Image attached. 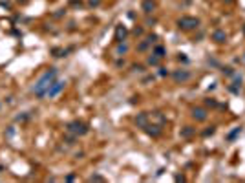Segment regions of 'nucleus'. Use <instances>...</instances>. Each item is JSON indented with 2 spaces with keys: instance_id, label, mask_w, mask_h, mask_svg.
<instances>
[{
  "instance_id": "393cba45",
  "label": "nucleus",
  "mask_w": 245,
  "mask_h": 183,
  "mask_svg": "<svg viewBox=\"0 0 245 183\" xmlns=\"http://www.w3.org/2000/svg\"><path fill=\"white\" fill-rule=\"evenodd\" d=\"M209 64H212V66H219V62H218L216 59H209Z\"/></svg>"
},
{
  "instance_id": "ddd939ff",
  "label": "nucleus",
  "mask_w": 245,
  "mask_h": 183,
  "mask_svg": "<svg viewBox=\"0 0 245 183\" xmlns=\"http://www.w3.org/2000/svg\"><path fill=\"white\" fill-rule=\"evenodd\" d=\"M152 55H158L159 59H163L165 55H167V50L163 48V46H155V48H154V53Z\"/></svg>"
},
{
  "instance_id": "7ed1b4c3",
  "label": "nucleus",
  "mask_w": 245,
  "mask_h": 183,
  "mask_svg": "<svg viewBox=\"0 0 245 183\" xmlns=\"http://www.w3.org/2000/svg\"><path fill=\"white\" fill-rule=\"evenodd\" d=\"M64 86H66V81H53V84L50 86V90H48V94H46V97H50V99H53V97H57L60 92L64 90Z\"/></svg>"
},
{
  "instance_id": "1a4fd4ad",
  "label": "nucleus",
  "mask_w": 245,
  "mask_h": 183,
  "mask_svg": "<svg viewBox=\"0 0 245 183\" xmlns=\"http://www.w3.org/2000/svg\"><path fill=\"white\" fill-rule=\"evenodd\" d=\"M126 33H128V31H126V28H124L123 24H119V26L115 28V40H117V42H123V40H124V37H126Z\"/></svg>"
},
{
  "instance_id": "f8f14e48",
  "label": "nucleus",
  "mask_w": 245,
  "mask_h": 183,
  "mask_svg": "<svg viewBox=\"0 0 245 183\" xmlns=\"http://www.w3.org/2000/svg\"><path fill=\"white\" fill-rule=\"evenodd\" d=\"M241 130H243L241 126H236V128H234L232 132H229V134H227V139H229V141H232V139H236V137H238V135L241 134Z\"/></svg>"
},
{
  "instance_id": "2eb2a0df",
  "label": "nucleus",
  "mask_w": 245,
  "mask_h": 183,
  "mask_svg": "<svg viewBox=\"0 0 245 183\" xmlns=\"http://www.w3.org/2000/svg\"><path fill=\"white\" fill-rule=\"evenodd\" d=\"M221 72H223L227 77H232L236 72H234V68H231V66H223V68H221Z\"/></svg>"
},
{
  "instance_id": "412c9836",
  "label": "nucleus",
  "mask_w": 245,
  "mask_h": 183,
  "mask_svg": "<svg viewBox=\"0 0 245 183\" xmlns=\"http://www.w3.org/2000/svg\"><path fill=\"white\" fill-rule=\"evenodd\" d=\"M158 75H159V77H165V75H168V70H167V68H159Z\"/></svg>"
},
{
  "instance_id": "5701e85b",
  "label": "nucleus",
  "mask_w": 245,
  "mask_h": 183,
  "mask_svg": "<svg viewBox=\"0 0 245 183\" xmlns=\"http://www.w3.org/2000/svg\"><path fill=\"white\" fill-rule=\"evenodd\" d=\"M146 40H148L150 44H154L155 40H158V37H155V35H148V37H146Z\"/></svg>"
},
{
  "instance_id": "dca6fc26",
  "label": "nucleus",
  "mask_w": 245,
  "mask_h": 183,
  "mask_svg": "<svg viewBox=\"0 0 245 183\" xmlns=\"http://www.w3.org/2000/svg\"><path fill=\"white\" fill-rule=\"evenodd\" d=\"M126 51H128V46H126V44H121V42H119V46H117L115 53H117V55H123V53H126Z\"/></svg>"
},
{
  "instance_id": "aec40b11",
  "label": "nucleus",
  "mask_w": 245,
  "mask_h": 183,
  "mask_svg": "<svg viewBox=\"0 0 245 183\" xmlns=\"http://www.w3.org/2000/svg\"><path fill=\"white\" fill-rule=\"evenodd\" d=\"M158 62H159V57H158V55H155V57H148V64L155 66V64H158Z\"/></svg>"
},
{
  "instance_id": "a878e982",
  "label": "nucleus",
  "mask_w": 245,
  "mask_h": 183,
  "mask_svg": "<svg viewBox=\"0 0 245 183\" xmlns=\"http://www.w3.org/2000/svg\"><path fill=\"white\" fill-rule=\"evenodd\" d=\"M90 4H92V6H99V4H101V0H90Z\"/></svg>"
},
{
  "instance_id": "6e6552de",
  "label": "nucleus",
  "mask_w": 245,
  "mask_h": 183,
  "mask_svg": "<svg viewBox=\"0 0 245 183\" xmlns=\"http://www.w3.org/2000/svg\"><path fill=\"white\" fill-rule=\"evenodd\" d=\"M212 40H216L218 44H223V42L227 40V33H225L223 29H216V31L212 33Z\"/></svg>"
},
{
  "instance_id": "b1692460",
  "label": "nucleus",
  "mask_w": 245,
  "mask_h": 183,
  "mask_svg": "<svg viewBox=\"0 0 245 183\" xmlns=\"http://www.w3.org/2000/svg\"><path fill=\"white\" fill-rule=\"evenodd\" d=\"M132 68H133L136 72H143V66H141V64H136V66H132Z\"/></svg>"
},
{
  "instance_id": "4be33fe9",
  "label": "nucleus",
  "mask_w": 245,
  "mask_h": 183,
  "mask_svg": "<svg viewBox=\"0 0 245 183\" xmlns=\"http://www.w3.org/2000/svg\"><path fill=\"white\" fill-rule=\"evenodd\" d=\"M90 181H104V178H103V176H99V174H95V176H92V178H90Z\"/></svg>"
},
{
  "instance_id": "cd10ccee",
  "label": "nucleus",
  "mask_w": 245,
  "mask_h": 183,
  "mask_svg": "<svg viewBox=\"0 0 245 183\" xmlns=\"http://www.w3.org/2000/svg\"><path fill=\"white\" fill-rule=\"evenodd\" d=\"M179 60H183V62H187V60H188V59H187V57H185V55H183V53H181V55H179Z\"/></svg>"
},
{
  "instance_id": "f257e3e1",
  "label": "nucleus",
  "mask_w": 245,
  "mask_h": 183,
  "mask_svg": "<svg viewBox=\"0 0 245 183\" xmlns=\"http://www.w3.org/2000/svg\"><path fill=\"white\" fill-rule=\"evenodd\" d=\"M55 79H57V70H55V68H50V70H46V72L40 75V79L35 82V86H33V94H35L37 97H46L48 90H50V86L53 84Z\"/></svg>"
},
{
  "instance_id": "bb28decb",
  "label": "nucleus",
  "mask_w": 245,
  "mask_h": 183,
  "mask_svg": "<svg viewBox=\"0 0 245 183\" xmlns=\"http://www.w3.org/2000/svg\"><path fill=\"white\" fill-rule=\"evenodd\" d=\"M133 33H136V35H141V33H143V29H141V28H136V29H133Z\"/></svg>"
},
{
  "instance_id": "0eeeda50",
  "label": "nucleus",
  "mask_w": 245,
  "mask_h": 183,
  "mask_svg": "<svg viewBox=\"0 0 245 183\" xmlns=\"http://www.w3.org/2000/svg\"><path fill=\"white\" fill-rule=\"evenodd\" d=\"M145 130H146V134H148V135H152V137H159V135H161V132H163V128H161L159 125H146V126H145Z\"/></svg>"
},
{
  "instance_id": "f3484780",
  "label": "nucleus",
  "mask_w": 245,
  "mask_h": 183,
  "mask_svg": "<svg viewBox=\"0 0 245 183\" xmlns=\"http://www.w3.org/2000/svg\"><path fill=\"white\" fill-rule=\"evenodd\" d=\"M214 132H216V126H209L207 130H203V132H201V135H203V137H209V135H212Z\"/></svg>"
},
{
  "instance_id": "423d86ee",
  "label": "nucleus",
  "mask_w": 245,
  "mask_h": 183,
  "mask_svg": "<svg viewBox=\"0 0 245 183\" xmlns=\"http://www.w3.org/2000/svg\"><path fill=\"white\" fill-rule=\"evenodd\" d=\"M192 117H194L196 121H207L209 113H207V110H205V108L196 106V108H192Z\"/></svg>"
},
{
  "instance_id": "f03ea898",
  "label": "nucleus",
  "mask_w": 245,
  "mask_h": 183,
  "mask_svg": "<svg viewBox=\"0 0 245 183\" xmlns=\"http://www.w3.org/2000/svg\"><path fill=\"white\" fill-rule=\"evenodd\" d=\"M177 28L185 29V31L196 29V28H199V18H196V17H181L177 20Z\"/></svg>"
},
{
  "instance_id": "39448f33",
  "label": "nucleus",
  "mask_w": 245,
  "mask_h": 183,
  "mask_svg": "<svg viewBox=\"0 0 245 183\" xmlns=\"http://www.w3.org/2000/svg\"><path fill=\"white\" fill-rule=\"evenodd\" d=\"M172 77H174L176 82H187V81L190 79V72H188V70H176V72L172 73Z\"/></svg>"
},
{
  "instance_id": "a211bd4d",
  "label": "nucleus",
  "mask_w": 245,
  "mask_h": 183,
  "mask_svg": "<svg viewBox=\"0 0 245 183\" xmlns=\"http://www.w3.org/2000/svg\"><path fill=\"white\" fill-rule=\"evenodd\" d=\"M205 104H207V106H210V108H216V106H218V101H216V99H212V97H209V99H205Z\"/></svg>"
},
{
  "instance_id": "6ab92c4d",
  "label": "nucleus",
  "mask_w": 245,
  "mask_h": 183,
  "mask_svg": "<svg viewBox=\"0 0 245 183\" xmlns=\"http://www.w3.org/2000/svg\"><path fill=\"white\" fill-rule=\"evenodd\" d=\"M148 46H150V42H148V40H145V42H141V44L137 46V50H139V51H145Z\"/></svg>"
},
{
  "instance_id": "c85d7f7f",
  "label": "nucleus",
  "mask_w": 245,
  "mask_h": 183,
  "mask_svg": "<svg viewBox=\"0 0 245 183\" xmlns=\"http://www.w3.org/2000/svg\"><path fill=\"white\" fill-rule=\"evenodd\" d=\"M225 2H227V4H229V2H232V0H225Z\"/></svg>"
},
{
  "instance_id": "20e7f679",
  "label": "nucleus",
  "mask_w": 245,
  "mask_h": 183,
  "mask_svg": "<svg viewBox=\"0 0 245 183\" xmlns=\"http://www.w3.org/2000/svg\"><path fill=\"white\" fill-rule=\"evenodd\" d=\"M68 132H72V134H75V135H84V134L88 132V126H86L84 123H81V121H72V123L68 125Z\"/></svg>"
},
{
  "instance_id": "9d476101",
  "label": "nucleus",
  "mask_w": 245,
  "mask_h": 183,
  "mask_svg": "<svg viewBox=\"0 0 245 183\" xmlns=\"http://www.w3.org/2000/svg\"><path fill=\"white\" fill-rule=\"evenodd\" d=\"M143 11L146 13V15H150L154 9H155V2H154V0H143Z\"/></svg>"
},
{
  "instance_id": "4468645a",
  "label": "nucleus",
  "mask_w": 245,
  "mask_h": 183,
  "mask_svg": "<svg viewBox=\"0 0 245 183\" xmlns=\"http://www.w3.org/2000/svg\"><path fill=\"white\" fill-rule=\"evenodd\" d=\"M190 135H194V128L192 126H185L181 130V137H190Z\"/></svg>"
},
{
  "instance_id": "9b49d317",
  "label": "nucleus",
  "mask_w": 245,
  "mask_h": 183,
  "mask_svg": "<svg viewBox=\"0 0 245 183\" xmlns=\"http://www.w3.org/2000/svg\"><path fill=\"white\" fill-rule=\"evenodd\" d=\"M136 123H137V126H141V128H145L146 125H148V113H139V116L136 117Z\"/></svg>"
}]
</instances>
